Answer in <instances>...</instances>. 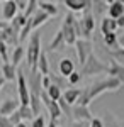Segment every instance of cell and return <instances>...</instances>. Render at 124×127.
<instances>
[{"label":"cell","mask_w":124,"mask_h":127,"mask_svg":"<svg viewBox=\"0 0 124 127\" xmlns=\"http://www.w3.org/2000/svg\"><path fill=\"white\" fill-rule=\"evenodd\" d=\"M121 87H123V83H121L117 78L107 76L105 80L95 81V83L90 85V87L82 88V95H80V98H78L76 105H80V107H88V103H90L94 98H97L99 95H102V93H105V92H117Z\"/></svg>","instance_id":"obj_1"},{"label":"cell","mask_w":124,"mask_h":127,"mask_svg":"<svg viewBox=\"0 0 124 127\" xmlns=\"http://www.w3.org/2000/svg\"><path fill=\"white\" fill-rule=\"evenodd\" d=\"M43 49H41V34L39 31H34L29 37V44L26 49V59H27L29 69H38V61L41 56Z\"/></svg>","instance_id":"obj_2"},{"label":"cell","mask_w":124,"mask_h":127,"mask_svg":"<svg viewBox=\"0 0 124 127\" xmlns=\"http://www.w3.org/2000/svg\"><path fill=\"white\" fill-rule=\"evenodd\" d=\"M75 22H76V17L73 15V12H68L65 15V19H63L61 29H60L63 32L68 46H75V42L78 41V36H76V31H75Z\"/></svg>","instance_id":"obj_3"},{"label":"cell","mask_w":124,"mask_h":127,"mask_svg":"<svg viewBox=\"0 0 124 127\" xmlns=\"http://www.w3.org/2000/svg\"><path fill=\"white\" fill-rule=\"evenodd\" d=\"M107 71H109V66L104 64L95 54H92L87 59V63L82 66L80 73H82V76H94V75H100V73H107Z\"/></svg>","instance_id":"obj_4"},{"label":"cell","mask_w":124,"mask_h":127,"mask_svg":"<svg viewBox=\"0 0 124 127\" xmlns=\"http://www.w3.org/2000/svg\"><path fill=\"white\" fill-rule=\"evenodd\" d=\"M17 93H19V102L22 107H29L31 103V92H29V85H27V76L26 71L19 69L17 71Z\"/></svg>","instance_id":"obj_5"},{"label":"cell","mask_w":124,"mask_h":127,"mask_svg":"<svg viewBox=\"0 0 124 127\" xmlns=\"http://www.w3.org/2000/svg\"><path fill=\"white\" fill-rule=\"evenodd\" d=\"M80 29H82V39H88L92 37V32L95 29V19H94V12H92V7L87 9L83 12V15L80 17Z\"/></svg>","instance_id":"obj_6"},{"label":"cell","mask_w":124,"mask_h":127,"mask_svg":"<svg viewBox=\"0 0 124 127\" xmlns=\"http://www.w3.org/2000/svg\"><path fill=\"white\" fill-rule=\"evenodd\" d=\"M19 36H20V27L12 20L9 24V27L0 32V42H5L7 46H15V48H17Z\"/></svg>","instance_id":"obj_7"},{"label":"cell","mask_w":124,"mask_h":127,"mask_svg":"<svg viewBox=\"0 0 124 127\" xmlns=\"http://www.w3.org/2000/svg\"><path fill=\"white\" fill-rule=\"evenodd\" d=\"M27 85H29V92L31 93L41 97V93L44 92L43 90V75L38 69H29L27 71Z\"/></svg>","instance_id":"obj_8"},{"label":"cell","mask_w":124,"mask_h":127,"mask_svg":"<svg viewBox=\"0 0 124 127\" xmlns=\"http://www.w3.org/2000/svg\"><path fill=\"white\" fill-rule=\"evenodd\" d=\"M75 49H76V56H78V61H80L82 66L87 63V59L94 54L92 53V42L88 39H78L75 42Z\"/></svg>","instance_id":"obj_9"},{"label":"cell","mask_w":124,"mask_h":127,"mask_svg":"<svg viewBox=\"0 0 124 127\" xmlns=\"http://www.w3.org/2000/svg\"><path fill=\"white\" fill-rule=\"evenodd\" d=\"M41 100H43V105L46 107V110H48L49 117H51V120H58V119L61 117V108H60V103L58 102H55V100H51V98L48 97V93L46 92H43L41 93Z\"/></svg>","instance_id":"obj_10"},{"label":"cell","mask_w":124,"mask_h":127,"mask_svg":"<svg viewBox=\"0 0 124 127\" xmlns=\"http://www.w3.org/2000/svg\"><path fill=\"white\" fill-rule=\"evenodd\" d=\"M17 2L15 0H5L3 2V5H2V17L5 22H12V20L15 19L19 14H17Z\"/></svg>","instance_id":"obj_11"},{"label":"cell","mask_w":124,"mask_h":127,"mask_svg":"<svg viewBox=\"0 0 124 127\" xmlns=\"http://www.w3.org/2000/svg\"><path fill=\"white\" fill-rule=\"evenodd\" d=\"M71 117H73V122H90V120L94 119L90 108L88 107H80V105H73Z\"/></svg>","instance_id":"obj_12"},{"label":"cell","mask_w":124,"mask_h":127,"mask_svg":"<svg viewBox=\"0 0 124 127\" xmlns=\"http://www.w3.org/2000/svg\"><path fill=\"white\" fill-rule=\"evenodd\" d=\"M19 107H20L19 100H15V98H5V100L2 102V105H0V115L10 117L14 112L19 110Z\"/></svg>","instance_id":"obj_13"},{"label":"cell","mask_w":124,"mask_h":127,"mask_svg":"<svg viewBox=\"0 0 124 127\" xmlns=\"http://www.w3.org/2000/svg\"><path fill=\"white\" fill-rule=\"evenodd\" d=\"M124 15V3L119 2V0H112L109 2V9H107V17L117 20L119 17Z\"/></svg>","instance_id":"obj_14"},{"label":"cell","mask_w":124,"mask_h":127,"mask_svg":"<svg viewBox=\"0 0 124 127\" xmlns=\"http://www.w3.org/2000/svg\"><path fill=\"white\" fill-rule=\"evenodd\" d=\"M63 3L65 7L70 9V12H85L87 9L92 7V2H87V0H65Z\"/></svg>","instance_id":"obj_15"},{"label":"cell","mask_w":124,"mask_h":127,"mask_svg":"<svg viewBox=\"0 0 124 127\" xmlns=\"http://www.w3.org/2000/svg\"><path fill=\"white\" fill-rule=\"evenodd\" d=\"M58 69H60V75L68 80V76L71 73H75V64H73V61L70 58H63L60 61V64H58Z\"/></svg>","instance_id":"obj_16"},{"label":"cell","mask_w":124,"mask_h":127,"mask_svg":"<svg viewBox=\"0 0 124 127\" xmlns=\"http://www.w3.org/2000/svg\"><path fill=\"white\" fill-rule=\"evenodd\" d=\"M65 46H66L65 36H63V32H61V31H58L56 34H55V37L49 41L48 49H49V51H61V49H65Z\"/></svg>","instance_id":"obj_17"},{"label":"cell","mask_w":124,"mask_h":127,"mask_svg":"<svg viewBox=\"0 0 124 127\" xmlns=\"http://www.w3.org/2000/svg\"><path fill=\"white\" fill-rule=\"evenodd\" d=\"M109 76H114L117 78L121 83L124 85V66L123 64H119L117 61H111V64H109Z\"/></svg>","instance_id":"obj_18"},{"label":"cell","mask_w":124,"mask_h":127,"mask_svg":"<svg viewBox=\"0 0 124 127\" xmlns=\"http://www.w3.org/2000/svg\"><path fill=\"white\" fill-rule=\"evenodd\" d=\"M80 95H82V90L80 88H66V92L63 93V100L66 102L68 105H76Z\"/></svg>","instance_id":"obj_19"},{"label":"cell","mask_w":124,"mask_h":127,"mask_svg":"<svg viewBox=\"0 0 124 127\" xmlns=\"http://www.w3.org/2000/svg\"><path fill=\"white\" fill-rule=\"evenodd\" d=\"M17 71H19V69L15 68L12 63L2 64V76L5 78V81H14V80H17Z\"/></svg>","instance_id":"obj_20"},{"label":"cell","mask_w":124,"mask_h":127,"mask_svg":"<svg viewBox=\"0 0 124 127\" xmlns=\"http://www.w3.org/2000/svg\"><path fill=\"white\" fill-rule=\"evenodd\" d=\"M116 31H117V22L114 19H111V17H104L102 22H100V32H102V36L109 34V32H116Z\"/></svg>","instance_id":"obj_21"},{"label":"cell","mask_w":124,"mask_h":127,"mask_svg":"<svg viewBox=\"0 0 124 127\" xmlns=\"http://www.w3.org/2000/svg\"><path fill=\"white\" fill-rule=\"evenodd\" d=\"M38 71L43 75V76H49V61H48V54H46V51H43L41 53V56H39V61H38Z\"/></svg>","instance_id":"obj_22"},{"label":"cell","mask_w":124,"mask_h":127,"mask_svg":"<svg viewBox=\"0 0 124 127\" xmlns=\"http://www.w3.org/2000/svg\"><path fill=\"white\" fill-rule=\"evenodd\" d=\"M48 20H49V15L44 12V10L39 9L38 12L32 15V27H34V31L38 29V27H41V26H44Z\"/></svg>","instance_id":"obj_23"},{"label":"cell","mask_w":124,"mask_h":127,"mask_svg":"<svg viewBox=\"0 0 124 127\" xmlns=\"http://www.w3.org/2000/svg\"><path fill=\"white\" fill-rule=\"evenodd\" d=\"M38 7L41 10H44L49 17H55V15L58 14V7H56V3H55V2H44V0H39V2H38Z\"/></svg>","instance_id":"obj_24"},{"label":"cell","mask_w":124,"mask_h":127,"mask_svg":"<svg viewBox=\"0 0 124 127\" xmlns=\"http://www.w3.org/2000/svg\"><path fill=\"white\" fill-rule=\"evenodd\" d=\"M102 37H104V44L107 48H111V51L121 48V46H119V36H117L116 32H109V34H105Z\"/></svg>","instance_id":"obj_25"},{"label":"cell","mask_w":124,"mask_h":127,"mask_svg":"<svg viewBox=\"0 0 124 127\" xmlns=\"http://www.w3.org/2000/svg\"><path fill=\"white\" fill-rule=\"evenodd\" d=\"M26 56V51H24V48L22 46H17V48H14V51H12V56H10V63L17 68L20 64V61H22V58Z\"/></svg>","instance_id":"obj_26"},{"label":"cell","mask_w":124,"mask_h":127,"mask_svg":"<svg viewBox=\"0 0 124 127\" xmlns=\"http://www.w3.org/2000/svg\"><path fill=\"white\" fill-rule=\"evenodd\" d=\"M46 93H48V97L51 100H55V102H60L61 98H63V93H61V88L56 87V85H51L48 90H44Z\"/></svg>","instance_id":"obj_27"},{"label":"cell","mask_w":124,"mask_h":127,"mask_svg":"<svg viewBox=\"0 0 124 127\" xmlns=\"http://www.w3.org/2000/svg\"><path fill=\"white\" fill-rule=\"evenodd\" d=\"M38 10H39V7H38V0H29L27 9H26V12H22V14H24V17H26V19H32V15H34Z\"/></svg>","instance_id":"obj_28"},{"label":"cell","mask_w":124,"mask_h":127,"mask_svg":"<svg viewBox=\"0 0 124 127\" xmlns=\"http://www.w3.org/2000/svg\"><path fill=\"white\" fill-rule=\"evenodd\" d=\"M109 56L112 58V61H117L119 64L124 66V49L123 48H117V49H114V51L109 49Z\"/></svg>","instance_id":"obj_29"},{"label":"cell","mask_w":124,"mask_h":127,"mask_svg":"<svg viewBox=\"0 0 124 127\" xmlns=\"http://www.w3.org/2000/svg\"><path fill=\"white\" fill-rule=\"evenodd\" d=\"M19 114H20V117H22V120H34V119H36L31 107H22V105H20L19 107Z\"/></svg>","instance_id":"obj_30"},{"label":"cell","mask_w":124,"mask_h":127,"mask_svg":"<svg viewBox=\"0 0 124 127\" xmlns=\"http://www.w3.org/2000/svg\"><path fill=\"white\" fill-rule=\"evenodd\" d=\"M49 78H51V83L53 85H56V87L60 88H65L66 87V78H63V76H58V75H55V73H49Z\"/></svg>","instance_id":"obj_31"},{"label":"cell","mask_w":124,"mask_h":127,"mask_svg":"<svg viewBox=\"0 0 124 127\" xmlns=\"http://www.w3.org/2000/svg\"><path fill=\"white\" fill-rule=\"evenodd\" d=\"M0 59L3 61V64L5 63H10L9 61V46L5 44V42H0Z\"/></svg>","instance_id":"obj_32"},{"label":"cell","mask_w":124,"mask_h":127,"mask_svg":"<svg viewBox=\"0 0 124 127\" xmlns=\"http://www.w3.org/2000/svg\"><path fill=\"white\" fill-rule=\"evenodd\" d=\"M92 7L95 14H102L104 10L109 9V2H92Z\"/></svg>","instance_id":"obj_33"},{"label":"cell","mask_w":124,"mask_h":127,"mask_svg":"<svg viewBox=\"0 0 124 127\" xmlns=\"http://www.w3.org/2000/svg\"><path fill=\"white\" fill-rule=\"evenodd\" d=\"M31 127H48L46 117H44V115H39V117H36L34 120H32V124H31Z\"/></svg>","instance_id":"obj_34"},{"label":"cell","mask_w":124,"mask_h":127,"mask_svg":"<svg viewBox=\"0 0 124 127\" xmlns=\"http://www.w3.org/2000/svg\"><path fill=\"white\" fill-rule=\"evenodd\" d=\"M58 103H60V108H61V112H65L66 115H70V117H71V110H73V107H71V105H68V103L65 102V100H63V98H61Z\"/></svg>","instance_id":"obj_35"},{"label":"cell","mask_w":124,"mask_h":127,"mask_svg":"<svg viewBox=\"0 0 124 127\" xmlns=\"http://www.w3.org/2000/svg\"><path fill=\"white\" fill-rule=\"evenodd\" d=\"M80 80H82V73L80 71H75V73H71L68 76V83L70 85H76V83H80Z\"/></svg>","instance_id":"obj_36"},{"label":"cell","mask_w":124,"mask_h":127,"mask_svg":"<svg viewBox=\"0 0 124 127\" xmlns=\"http://www.w3.org/2000/svg\"><path fill=\"white\" fill-rule=\"evenodd\" d=\"M9 120L14 124V126H19L20 122H24V120H22V117H20V114H19V110H17V112H14V114L9 117Z\"/></svg>","instance_id":"obj_37"},{"label":"cell","mask_w":124,"mask_h":127,"mask_svg":"<svg viewBox=\"0 0 124 127\" xmlns=\"http://www.w3.org/2000/svg\"><path fill=\"white\" fill-rule=\"evenodd\" d=\"M0 127H15L12 122L9 120V117H3V115H0Z\"/></svg>","instance_id":"obj_38"},{"label":"cell","mask_w":124,"mask_h":127,"mask_svg":"<svg viewBox=\"0 0 124 127\" xmlns=\"http://www.w3.org/2000/svg\"><path fill=\"white\" fill-rule=\"evenodd\" d=\"M90 127H104V120L99 117H94L90 120Z\"/></svg>","instance_id":"obj_39"},{"label":"cell","mask_w":124,"mask_h":127,"mask_svg":"<svg viewBox=\"0 0 124 127\" xmlns=\"http://www.w3.org/2000/svg\"><path fill=\"white\" fill-rule=\"evenodd\" d=\"M53 83H51V78L49 76H43V90H48Z\"/></svg>","instance_id":"obj_40"},{"label":"cell","mask_w":124,"mask_h":127,"mask_svg":"<svg viewBox=\"0 0 124 127\" xmlns=\"http://www.w3.org/2000/svg\"><path fill=\"white\" fill-rule=\"evenodd\" d=\"M70 127H90V122H71Z\"/></svg>","instance_id":"obj_41"},{"label":"cell","mask_w":124,"mask_h":127,"mask_svg":"<svg viewBox=\"0 0 124 127\" xmlns=\"http://www.w3.org/2000/svg\"><path fill=\"white\" fill-rule=\"evenodd\" d=\"M27 3H29V2H17V9L26 12V9H27Z\"/></svg>","instance_id":"obj_42"},{"label":"cell","mask_w":124,"mask_h":127,"mask_svg":"<svg viewBox=\"0 0 124 127\" xmlns=\"http://www.w3.org/2000/svg\"><path fill=\"white\" fill-rule=\"evenodd\" d=\"M9 24H10V22H5V20H0V32H2L3 29H7V27H9Z\"/></svg>","instance_id":"obj_43"},{"label":"cell","mask_w":124,"mask_h":127,"mask_svg":"<svg viewBox=\"0 0 124 127\" xmlns=\"http://www.w3.org/2000/svg\"><path fill=\"white\" fill-rule=\"evenodd\" d=\"M116 22H117V27H124V15H123V17H119Z\"/></svg>","instance_id":"obj_44"},{"label":"cell","mask_w":124,"mask_h":127,"mask_svg":"<svg viewBox=\"0 0 124 127\" xmlns=\"http://www.w3.org/2000/svg\"><path fill=\"white\" fill-rule=\"evenodd\" d=\"M119 46L124 49V34H123V36H119Z\"/></svg>","instance_id":"obj_45"},{"label":"cell","mask_w":124,"mask_h":127,"mask_svg":"<svg viewBox=\"0 0 124 127\" xmlns=\"http://www.w3.org/2000/svg\"><path fill=\"white\" fill-rule=\"evenodd\" d=\"M48 127H58L56 120H49V122H48Z\"/></svg>","instance_id":"obj_46"},{"label":"cell","mask_w":124,"mask_h":127,"mask_svg":"<svg viewBox=\"0 0 124 127\" xmlns=\"http://www.w3.org/2000/svg\"><path fill=\"white\" fill-rule=\"evenodd\" d=\"M3 85H5V78H3V76H0V90L3 88Z\"/></svg>","instance_id":"obj_47"},{"label":"cell","mask_w":124,"mask_h":127,"mask_svg":"<svg viewBox=\"0 0 124 127\" xmlns=\"http://www.w3.org/2000/svg\"><path fill=\"white\" fill-rule=\"evenodd\" d=\"M15 127H29V126H27V124H26V122H20L19 126H15Z\"/></svg>","instance_id":"obj_48"}]
</instances>
